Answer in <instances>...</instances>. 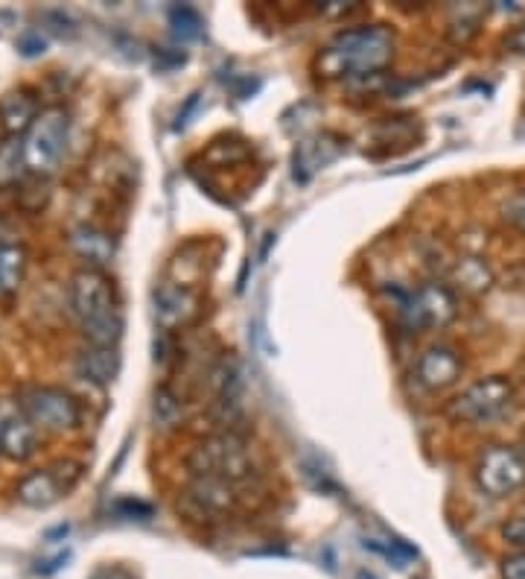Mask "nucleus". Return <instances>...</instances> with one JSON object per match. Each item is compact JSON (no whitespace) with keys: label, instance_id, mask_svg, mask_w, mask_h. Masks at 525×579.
<instances>
[{"label":"nucleus","instance_id":"obj_3","mask_svg":"<svg viewBox=\"0 0 525 579\" xmlns=\"http://www.w3.org/2000/svg\"><path fill=\"white\" fill-rule=\"evenodd\" d=\"M187 468L193 477H216V480L239 482L251 475V450H248L246 439L237 434H216L202 439L196 448L187 454Z\"/></svg>","mask_w":525,"mask_h":579},{"label":"nucleus","instance_id":"obj_24","mask_svg":"<svg viewBox=\"0 0 525 579\" xmlns=\"http://www.w3.org/2000/svg\"><path fill=\"white\" fill-rule=\"evenodd\" d=\"M502 539L517 547V550H525V512L511 515L508 521L502 524Z\"/></svg>","mask_w":525,"mask_h":579},{"label":"nucleus","instance_id":"obj_9","mask_svg":"<svg viewBox=\"0 0 525 579\" xmlns=\"http://www.w3.org/2000/svg\"><path fill=\"white\" fill-rule=\"evenodd\" d=\"M80 477V466H73V463H59V466H50V468H39V471H32L27 475L24 480L18 482V500L30 509H48L53 507L62 495L73 489V482Z\"/></svg>","mask_w":525,"mask_h":579},{"label":"nucleus","instance_id":"obj_21","mask_svg":"<svg viewBox=\"0 0 525 579\" xmlns=\"http://www.w3.org/2000/svg\"><path fill=\"white\" fill-rule=\"evenodd\" d=\"M152 418H155V427H161V430H173V427L182 421V402H178V395H175L173 389L161 386L158 393H155Z\"/></svg>","mask_w":525,"mask_h":579},{"label":"nucleus","instance_id":"obj_22","mask_svg":"<svg viewBox=\"0 0 525 579\" xmlns=\"http://www.w3.org/2000/svg\"><path fill=\"white\" fill-rule=\"evenodd\" d=\"M169 27L182 41L199 39L202 16L193 7H173L169 9Z\"/></svg>","mask_w":525,"mask_h":579},{"label":"nucleus","instance_id":"obj_18","mask_svg":"<svg viewBox=\"0 0 525 579\" xmlns=\"http://www.w3.org/2000/svg\"><path fill=\"white\" fill-rule=\"evenodd\" d=\"M450 282L467 296H485L494 290L496 275L478 255H462L455 257L453 266H450Z\"/></svg>","mask_w":525,"mask_h":579},{"label":"nucleus","instance_id":"obj_2","mask_svg":"<svg viewBox=\"0 0 525 579\" xmlns=\"http://www.w3.org/2000/svg\"><path fill=\"white\" fill-rule=\"evenodd\" d=\"M71 314L80 322L82 334L91 346L117 348L123 337V316L109 275L103 270H80L71 282Z\"/></svg>","mask_w":525,"mask_h":579},{"label":"nucleus","instance_id":"obj_15","mask_svg":"<svg viewBox=\"0 0 525 579\" xmlns=\"http://www.w3.org/2000/svg\"><path fill=\"white\" fill-rule=\"evenodd\" d=\"M187 498L207 515H228L237 507L234 482L216 480V477H193L187 486Z\"/></svg>","mask_w":525,"mask_h":579},{"label":"nucleus","instance_id":"obj_5","mask_svg":"<svg viewBox=\"0 0 525 579\" xmlns=\"http://www.w3.org/2000/svg\"><path fill=\"white\" fill-rule=\"evenodd\" d=\"M514 404V384L502 375H491L470 384L462 395L450 402V416L464 425H487L511 410Z\"/></svg>","mask_w":525,"mask_h":579},{"label":"nucleus","instance_id":"obj_20","mask_svg":"<svg viewBox=\"0 0 525 579\" xmlns=\"http://www.w3.org/2000/svg\"><path fill=\"white\" fill-rule=\"evenodd\" d=\"M27 252L16 243H0V298L16 293L24 282Z\"/></svg>","mask_w":525,"mask_h":579},{"label":"nucleus","instance_id":"obj_13","mask_svg":"<svg viewBox=\"0 0 525 579\" xmlns=\"http://www.w3.org/2000/svg\"><path fill=\"white\" fill-rule=\"evenodd\" d=\"M0 448L9 459H27L35 450V425L9 398H0Z\"/></svg>","mask_w":525,"mask_h":579},{"label":"nucleus","instance_id":"obj_25","mask_svg":"<svg viewBox=\"0 0 525 579\" xmlns=\"http://www.w3.org/2000/svg\"><path fill=\"white\" fill-rule=\"evenodd\" d=\"M502 579H525V550L502 559Z\"/></svg>","mask_w":525,"mask_h":579},{"label":"nucleus","instance_id":"obj_8","mask_svg":"<svg viewBox=\"0 0 525 579\" xmlns=\"http://www.w3.org/2000/svg\"><path fill=\"white\" fill-rule=\"evenodd\" d=\"M18 404L32 425L44 430H71L80 425V404L56 386H27L18 395Z\"/></svg>","mask_w":525,"mask_h":579},{"label":"nucleus","instance_id":"obj_11","mask_svg":"<svg viewBox=\"0 0 525 579\" xmlns=\"http://www.w3.org/2000/svg\"><path fill=\"white\" fill-rule=\"evenodd\" d=\"M152 305H155V322L164 331L187 328L199 316V296L184 284H161L152 296Z\"/></svg>","mask_w":525,"mask_h":579},{"label":"nucleus","instance_id":"obj_27","mask_svg":"<svg viewBox=\"0 0 525 579\" xmlns=\"http://www.w3.org/2000/svg\"><path fill=\"white\" fill-rule=\"evenodd\" d=\"M117 512L123 515V518H135V515H141V521H146V518L152 515V509L146 507V504H137V500H120Z\"/></svg>","mask_w":525,"mask_h":579},{"label":"nucleus","instance_id":"obj_12","mask_svg":"<svg viewBox=\"0 0 525 579\" xmlns=\"http://www.w3.org/2000/svg\"><path fill=\"white\" fill-rule=\"evenodd\" d=\"M210 386H214V413L223 425H234L243 416V372H239L237 357H223L210 372Z\"/></svg>","mask_w":525,"mask_h":579},{"label":"nucleus","instance_id":"obj_7","mask_svg":"<svg viewBox=\"0 0 525 579\" xmlns=\"http://www.w3.org/2000/svg\"><path fill=\"white\" fill-rule=\"evenodd\" d=\"M459 314V298L446 284L430 282L409 293L400 305V319L409 331H441Z\"/></svg>","mask_w":525,"mask_h":579},{"label":"nucleus","instance_id":"obj_29","mask_svg":"<svg viewBox=\"0 0 525 579\" xmlns=\"http://www.w3.org/2000/svg\"><path fill=\"white\" fill-rule=\"evenodd\" d=\"M91 579H135V573L126 571V568H120V565H105V568L91 573Z\"/></svg>","mask_w":525,"mask_h":579},{"label":"nucleus","instance_id":"obj_14","mask_svg":"<svg viewBox=\"0 0 525 579\" xmlns=\"http://www.w3.org/2000/svg\"><path fill=\"white\" fill-rule=\"evenodd\" d=\"M71 250L85 261L91 270H100L114 257V237L94 223H80L71 228Z\"/></svg>","mask_w":525,"mask_h":579},{"label":"nucleus","instance_id":"obj_17","mask_svg":"<svg viewBox=\"0 0 525 579\" xmlns=\"http://www.w3.org/2000/svg\"><path fill=\"white\" fill-rule=\"evenodd\" d=\"M76 375L87 384H96V386H109L114 378H117L120 372V354L117 348L112 346H91L87 343L80 354H76Z\"/></svg>","mask_w":525,"mask_h":579},{"label":"nucleus","instance_id":"obj_4","mask_svg":"<svg viewBox=\"0 0 525 579\" xmlns=\"http://www.w3.org/2000/svg\"><path fill=\"white\" fill-rule=\"evenodd\" d=\"M68 132H71V114L64 112L62 105L41 109V114L24 135L27 173H32V176L53 173L64 150H68Z\"/></svg>","mask_w":525,"mask_h":579},{"label":"nucleus","instance_id":"obj_1","mask_svg":"<svg viewBox=\"0 0 525 579\" xmlns=\"http://www.w3.org/2000/svg\"><path fill=\"white\" fill-rule=\"evenodd\" d=\"M394 59V32L382 24L350 27L336 32L316 57V71L327 80H368L380 77Z\"/></svg>","mask_w":525,"mask_h":579},{"label":"nucleus","instance_id":"obj_6","mask_svg":"<svg viewBox=\"0 0 525 579\" xmlns=\"http://www.w3.org/2000/svg\"><path fill=\"white\" fill-rule=\"evenodd\" d=\"M476 486L487 498H508L525 486V454L514 445H487L473 468Z\"/></svg>","mask_w":525,"mask_h":579},{"label":"nucleus","instance_id":"obj_28","mask_svg":"<svg viewBox=\"0 0 525 579\" xmlns=\"http://www.w3.org/2000/svg\"><path fill=\"white\" fill-rule=\"evenodd\" d=\"M505 48L511 50V53H519V57H525V24H517L514 30L505 35Z\"/></svg>","mask_w":525,"mask_h":579},{"label":"nucleus","instance_id":"obj_10","mask_svg":"<svg viewBox=\"0 0 525 579\" xmlns=\"http://www.w3.org/2000/svg\"><path fill=\"white\" fill-rule=\"evenodd\" d=\"M414 372H418V384L423 389L441 393V389H450V386L459 384V378H462V354L455 352L453 346H446V343H435V346H430L418 357Z\"/></svg>","mask_w":525,"mask_h":579},{"label":"nucleus","instance_id":"obj_23","mask_svg":"<svg viewBox=\"0 0 525 579\" xmlns=\"http://www.w3.org/2000/svg\"><path fill=\"white\" fill-rule=\"evenodd\" d=\"M500 214L514 232L525 234V191H514L511 196H505L500 205Z\"/></svg>","mask_w":525,"mask_h":579},{"label":"nucleus","instance_id":"obj_19","mask_svg":"<svg viewBox=\"0 0 525 579\" xmlns=\"http://www.w3.org/2000/svg\"><path fill=\"white\" fill-rule=\"evenodd\" d=\"M27 173L24 138L7 135L0 141V187H12Z\"/></svg>","mask_w":525,"mask_h":579},{"label":"nucleus","instance_id":"obj_16","mask_svg":"<svg viewBox=\"0 0 525 579\" xmlns=\"http://www.w3.org/2000/svg\"><path fill=\"white\" fill-rule=\"evenodd\" d=\"M39 114V100H35V94H32L30 89L9 91V94L0 100V123H3V132H7V135L24 138Z\"/></svg>","mask_w":525,"mask_h":579},{"label":"nucleus","instance_id":"obj_30","mask_svg":"<svg viewBox=\"0 0 525 579\" xmlns=\"http://www.w3.org/2000/svg\"><path fill=\"white\" fill-rule=\"evenodd\" d=\"M523 454H525V450H523Z\"/></svg>","mask_w":525,"mask_h":579},{"label":"nucleus","instance_id":"obj_26","mask_svg":"<svg viewBox=\"0 0 525 579\" xmlns=\"http://www.w3.org/2000/svg\"><path fill=\"white\" fill-rule=\"evenodd\" d=\"M44 48H48V41H44L41 32H24V35L18 39L21 57H39V53H44Z\"/></svg>","mask_w":525,"mask_h":579}]
</instances>
